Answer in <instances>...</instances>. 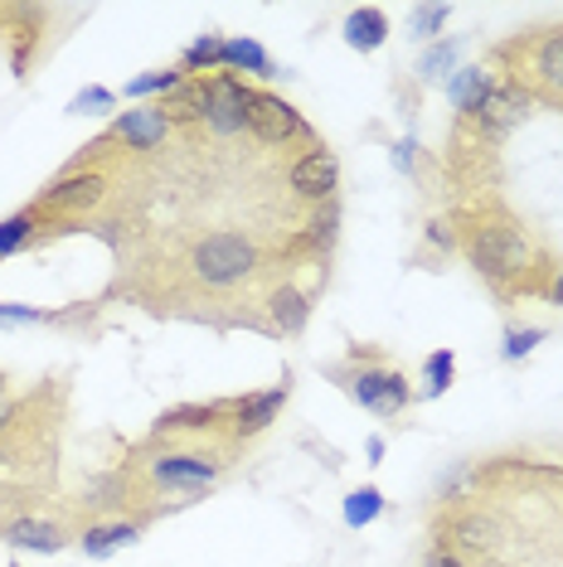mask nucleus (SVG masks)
Masks as SVG:
<instances>
[{
  "instance_id": "obj_1",
  "label": "nucleus",
  "mask_w": 563,
  "mask_h": 567,
  "mask_svg": "<svg viewBox=\"0 0 563 567\" xmlns=\"http://www.w3.org/2000/svg\"><path fill=\"white\" fill-rule=\"evenodd\" d=\"M452 228H457V252L477 267V277L501 296V301L549 296L554 252H549V243L534 234L515 209H505L495 195H471L462 209L452 214Z\"/></svg>"
},
{
  "instance_id": "obj_7",
  "label": "nucleus",
  "mask_w": 563,
  "mask_h": 567,
  "mask_svg": "<svg viewBox=\"0 0 563 567\" xmlns=\"http://www.w3.org/2000/svg\"><path fill=\"white\" fill-rule=\"evenodd\" d=\"M447 179H452L457 189H477V195H485L495 179V165H501V141L485 136L471 117H457L452 136H447Z\"/></svg>"
},
{
  "instance_id": "obj_9",
  "label": "nucleus",
  "mask_w": 563,
  "mask_h": 567,
  "mask_svg": "<svg viewBox=\"0 0 563 567\" xmlns=\"http://www.w3.org/2000/svg\"><path fill=\"white\" fill-rule=\"evenodd\" d=\"M248 132L263 141V146H282L287 151L291 141H306V146H316L311 126H306V117L297 107H291L287 97L267 93V87H253L248 97Z\"/></svg>"
},
{
  "instance_id": "obj_32",
  "label": "nucleus",
  "mask_w": 563,
  "mask_h": 567,
  "mask_svg": "<svg viewBox=\"0 0 563 567\" xmlns=\"http://www.w3.org/2000/svg\"><path fill=\"white\" fill-rule=\"evenodd\" d=\"M49 311L40 306H20V301H0V326H44Z\"/></svg>"
},
{
  "instance_id": "obj_15",
  "label": "nucleus",
  "mask_w": 563,
  "mask_h": 567,
  "mask_svg": "<svg viewBox=\"0 0 563 567\" xmlns=\"http://www.w3.org/2000/svg\"><path fill=\"white\" fill-rule=\"evenodd\" d=\"M530 107H534V102L524 97L520 87H510V83L495 79V87H491V93H485V102H481L477 112H471V122H477L485 136L505 141V136L515 132V126H520L524 117H530Z\"/></svg>"
},
{
  "instance_id": "obj_24",
  "label": "nucleus",
  "mask_w": 563,
  "mask_h": 567,
  "mask_svg": "<svg viewBox=\"0 0 563 567\" xmlns=\"http://www.w3.org/2000/svg\"><path fill=\"white\" fill-rule=\"evenodd\" d=\"M181 83H185V73H181V63H175V69H151V73H141V79H132V83L122 87V93H126V102H141V97H161V102H165Z\"/></svg>"
},
{
  "instance_id": "obj_25",
  "label": "nucleus",
  "mask_w": 563,
  "mask_h": 567,
  "mask_svg": "<svg viewBox=\"0 0 563 567\" xmlns=\"http://www.w3.org/2000/svg\"><path fill=\"white\" fill-rule=\"evenodd\" d=\"M452 379H457V354L452 350L428 354V359H422V389H418V398H442L447 389H452Z\"/></svg>"
},
{
  "instance_id": "obj_26",
  "label": "nucleus",
  "mask_w": 563,
  "mask_h": 567,
  "mask_svg": "<svg viewBox=\"0 0 563 567\" xmlns=\"http://www.w3.org/2000/svg\"><path fill=\"white\" fill-rule=\"evenodd\" d=\"M457 54H462V40H438V44H428V49H422V59H418V79H422V83L452 79Z\"/></svg>"
},
{
  "instance_id": "obj_22",
  "label": "nucleus",
  "mask_w": 563,
  "mask_h": 567,
  "mask_svg": "<svg viewBox=\"0 0 563 567\" xmlns=\"http://www.w3.org/2000/svg\"><path fill=\"white\" fill-rule=\"evenodd\" d=\"M44 234H49V224H44V218L30 209V204H24L20 214L0 218V262H6L10 252H24V248H34V243H40Z\"/></svg>"
},
{
  "instance_id": "obj_37",
  "label": "nucleus",
  "mask_w": 563,
  "mask_h": 567,
  "mask_svg": "<svg viewBox=\"0 0 563 567\" xmlns=\"http://www.w3.org/2000/svg\"><path fill=\"white\" fill-rule=\"evenodd\" d=\"M10 398H16V393H10V379H6V369H0V408H6Z\"/></svg>"
},
{
  "instance_id": "obj_13",
  "label": "nucleus",
  "mask_w": 563,
  "mask_h": 567,
  "mask_svg": "<svg viewBox=\"0 0 563 567\" xmlns=\"http://www.w3.org/2000/svg\"><path fill=\"white\" fill-rule=\"evenodd\" d=\"M171 132H175V122L165 117L161 102H136V107L117 112L112 126H108V136L117 141L122 151H161Z\"/></svg>"
},
{
  "instance_id": "obj_14",
  "label": "nucleus",
  "mask_w": 563,
  "mask_h": 567,
  "mask_svg": "<svg viewBox=\"0 0 563 567\" xmlns=\"http://www.w3.org/2000/svg\"><path fill=\"white\" fill-rule=\"evenodd\" d=\"M287 398H291V379H282L263 393L228 398V422H234L238 442H253V436H263L267 427H273V422L282 417V408H287Z\"/></svg>"
},
{
  "instance_id": "obj_17",
  "label": "nucleus",
  "mask_w": 563,
  "mask_h": 567,
  "mask_svg": "<svg viewBox=\"0 0 563 567\" xmlns=\"http://www.w3.org/2000/svg\"><path fill=\"white\" fill-rule=\"evenodd\" d=\"M141 528H146V524H136V519H98V524H83L79 548L88 553V558H112L117 548L136 544Z\"/></svg>"
},
{
  "instance_id": "obj_12",
  "label": "nucleus",
  "mask_w": 563,
  "mask_h": 567,
  "mask_svg": "<svg viewBox=\"0 0 563 567\" xmlns=\"http://www.w3.org/2000/svg\"><path fill=\"white\" fill-rule=\"evenodd\" d=\"M44 10L40 6H0V24H6V49H10V69L16 79H30V63L44 49Z\"/></svg>"
},
{
  "instance_id": "obj_27",
  "label": "nucleus",
  "mask_w": 563,
  "mask_h": 567,
  "mask_svg": "<svg viewBox=\"0 0 563 567\" xmlns=\"http://www.w3.org/2000/svg\"><path fill=\"white\" fill-rule=\"evenodd\" d=\"M345 524L350 528H365V524H375L379 514H383V495L375 485H360V489H350V495H345Z\"/></svg>"
},
{
  "instance_id": "obj_33",
  "label": "nucleus",
  "mask_w": 563,
  "mask_h": 567,
  "mask_svg": "<svg viewBox=\"0 0 563 567\" xmlns=\"http://www.w3.org/2000/svg\"><path fill=\"white\" fill-rule=\"evenodd\" d=\"M413 161H418V141H399V146H393V165H399L403 175H413Z\"/></svg>"
},
{
  "instance_id": "obj_29",
  "label": "nucleus",
  "mask_w": 563,
  "mask_h": 567,
  "mask_svg": "<svg viewBox=\"0 0 563 567\" xmlns=\"http://www.w3.org/2000/svg\"><path fill=\"white\" fill-rule=\"evenodd\" d=\"M544 340H549L544 326H510V330H505V344H501V359L520 364V359H530L534 344H544Z\"/></svg>"
},
{
  "instance_id": "obj_11",
  "label": "nucleus",
  "mask_w": 563,
  "mask_h": 567,
  "mask_svg": "<svg viewBox=\"0 0 563 567\" xmlns=\"http://www.w3.org/2000/svg\"><path fill=\"white\" fill-rule=\"evenodd\" d=\"M287 185L297 189L301 199H311V204H336V189H340V161H336V151H330L326 141L306 146L301 156L291 161Z\"/></svg>"
},
{
  "instance_id": "obj_4",
  "label": "nucleus",
  "mask_w": 563,
  "mask_h": 567,
  "mask_svg": "<svg viewBox=\"0 0 563 567\" xmlns=\"http://www.w3.org/2000/svg\"><path fill=\"white\" fill-rule=\"evenodd\" d=\"M108 151H112V136L88 141L83 156L73 161L59 179H49L40 195H34L30 209L49 224V234H54V228H69L73 218L98 214L102 204H108V195H112V171L102 165V156H108Z\"/></svg>"
},
{
  "instance_id": "obj_31",
  "label": "nucleus",
  "mask_w": 563,
  "mask_h": 567,
  "mask_svg": "<svg viewBox=\"0 0 563 567\" xmlns=\"http://www.w3.org/2000/svg\"><path fill=\"white\" fill-rule=\"evenodd\" d=\"M422 243H428V252H438V257L457 252V228H452V218H428V224H422Z\"/></svg>"
},
{
  "instance_id": "obj_20",
  "label": "nucleus",
  "mask_w": 563,
  "mask_h": 567,
  "mask_svg": "<svg viewBox=\"0 0 563 567\" xmlns=\"http://www.w3.org/2000/svg\"><path fill=\"white\" fill-rule=\"evenodd\" d=\"M224 73H238V79H277V63L258 40H224Z\"/></svg>"
},
{
  "instance_id": "obj_21",
  "label": "nucleus",
  "mask_w": 563,
  "mask_h": 567,
  "mask_svg": "<svg viewBox=\"0 0 563 567\" xmlns=\"http://www.w3.org/2000/svg\"><path fill=\"white\" fill-rule=\"evenodd\" d=\"M389 40V16H383L379 6H360L345 16V44L360 49V54H375Z\"/></svg>"
},
{
  "instance_id": "obj_5",
  "label": "nucleus",
  "mask_w": 563,
  "mask_h": 567,
  "mask_svg": "<svg viewBox=\"0 0 563 567\" xmlns=\"http://www.w3.org/2000/svg\"><path fill=\"white\" fill-rule=\"evenodd\" d=\"M330 379H336L365 412H379V417H399V412H408L413 398H418L413 383H408V373L393 369L375 344H369V350L355 344V350L345 354V364L330 369Z\"/></svg>"
},
{
  "instance_id": "obj_34",
  "label": "nucleus",
  "mask_w": 563,
  "mask_h": 567,
  "mask_svg": "<svg viewBox=\"0 0 563 567\" xmlns=\"http://www.w3.org/2000/svg\"><path fill=\"white\" fill-rule=\"evenodd\" d=\"M422 567H467V563H462V553H452V548L438 544V548L428 553V563H422Z\"/></svg>"
},
{
  "instance_id": "obj_16",
  "label": "nucleus",
  "mask_w": 563,
  "mask_h": 567,
  "mask_svg": "<svg viewBox=\"0 0 563 567\" xmlns=\"http://www.w3.org/2000/svg\"><path fill=\"white\" fill-rule=\"evenodd\" d=\"M267 330L277 334H301L306 320H311V296L301 287H291V281H277L273 291H267Z\"/></svg>"
},
{
  "instance_id": "obj_19",
  "label": "nucleus",
  "mask_w": 563,
  "mask_h": 567,
  "mask_svg": "<svg viewBox=\"0 0 563 567\" xmlns=\"http://www.w3.org/2000/svg\"><path fill=\"white\" fill-rule=\"evenodd\" d=\"M495 544V524L485 519V514L477 509H457V514H447V524H442V548H491Z\"/></svg>"
},
{
  "instance_id": "obj_18",
  "label": "nucleus",
  "mask_w": 563,
  "mask_h": 567,
  "mask_svg": "<svg viewBox=\"0 0 563 567\" xmlns=\"http://www.w3.org/2000/svg\"><path fill=\"white\" fill-rule=\"evenodd\" d=\"M495 87V73L485 69V63H467V69H452V79H447V97H452L457 117H471V112L485 102V93Z\"/></svg>"
},
{
  "instance_id": "obj_10",
  "label": "nucleus",
  "mask_w": 563,
  "mask_h": 567,
  "mask_svg": "<svg viewBox=\"0 0 563 567\" xmlns=\"http://www.w3.org/2000/svg\"><path fill=\"white\" fill-rule=\"evenodd\" d=\"M248 97H253V83L238 79V73H209L204 79V126L214 136H238L248 132Z\"/></svg>"
},
{
  "instance_id": "obj_35",
  "label": "nucleus",
  "mask_w": 563,
  "mask_h": 567,
  "mask_svg": "<svg viewBox=\"0 0 563 567\" xmlns=\"http://www.w3.org/2000/svg\"><path fill=\"white\" fill-rule=\"evenodd\" d=\"M365 456L379 466V461H383V436H369V442H365Z\"/></svg>"
},
{
  "instance_id": "obj_23",
  "label": "nucleus",
  "mask_w": 563,
  "mask_h": 567,
  "mask_svg": "<svg viewBox=\"0 0 563 567\" xmlns=\"http://www.w3.org/2000/svg\"><path fill=\"white\" fill-rule=\"evenodd\" d=\"M219 69H224V34H199L195 44H185V54H181L185 79H209Z\"/></svg>"
},
{
  "instance_id": "obj_38",
  "label": "nucleus",
  "mask_w": 563,
  "mask_h": 567,
  "mask_svg": "<svg viewBox=\"0 0 563 567\" xmlns=\"http://www.w3.org/2000/svg\"><path fill=\"white\" fill-rule=\"evenodd\" d=\"M10 567H20V563H10Z\"/></svg>"
},
{
  "instance_id": "obj_3",
  "label": "nucleus",
  "mask_w": 563,
  "mask_h": 567,
  "mask_svg": "<svg viewBox=\"0 0 563 567\" xmlns=\"http://www.w3.org/2000/svg\"><path fill=\"white\" fill-rule=\"evenodd\" d=\"M485 69L501 83L520 87L530 102L563 112V24H544V30H524L515 40H501L485 54Z\"/></svg>"
},
{
  "instance_id": "obj_28",
  "label": "nucleus",
  "mask_w": 563,
  "mask_h": 567,
  "mask_svg": "<svg viewBox=\"0 0 563 567\" xmlns=\"http://www.w3.org/2000/svg\"><path fill=\"white\" fill-rule=\"evenodd\" d=\"M63 112H69V117H108V112L117 117V93H112V87H98V83H93V87H83V93L73 97Z\"/></svg>"
},
{
  "instance_id": "obj_30",
  "label": "nucleus",
  "mask_w": 563,
  "mask_h": 567,
  "mask_svg": "<svg viewBox=\"0 0 563 567\" xmlns=\"http://www.w3.org/2000/svg\"><path fill=\"white\" fill-rule=\"evenodd\" d=\"M447 16H452V6H413V16H408V30H413V40L432 44L442 34Z\"/></svg>"
},
{
  "instance_id": "obj_36",
  "label": "nucleus",
  "mask_w": 563,
  "mask_h": 567,
  "mask_svg": "<svg viewBox=\"0 0 563 567\" xmlns=\"http://www.w3.org/2000/svg\"><path fill=\"white\" fill-rule=\"evenodd\" d=\"M549 301H554V306H563V267L554 272V281H549Z\"/></svg>"
},
{
  "instance_id": "obj_2",
  "label": "nucleus",
  "mask_w": 563,
  "mask_h": 567,
  "mask_svg": "<svg viewBox=\"0 0 563 567\" xmlns=\"http://www.w3.org/2000/svg\"><path fill=\"white\" fill-rule=\"evenodd\" d=\"M69 417V389L40 383V389L10 398L0 408V519L20 514V505L44 499L59 481V442Z\"/></svg>"
},
{
  "instance_id": "obj_6",
  "label": "nucleus",
  "mask_w": 563,
  "mask_h": 567,
  "mask_svg": "<svg viewBox=\"0 0 563 567\" xmlns=\"http://www.w3.org/2000/svg\"><path fill=\"white\" fill-rule=\"evenodd\" d=\"M190 277L199 281L204 291H234V287H248L263 267V252L248 234H234V228H219V234H204L190 243V257H185Z\"/></svg>"
},
{
  "instance_id": "obj_8",
  "label": "nucleus",
  "mask_w": 563,
  "mask_h": 567,
  "mask_svg": "<svg viewBox=\"0 0 563 567\" xmlns=\"http://www.w3.org/2000/svg\"><path fill=\"white\" fill-rule=\"evenodd\" d=\"M83 534V519H69V514H40V509H20V514H6L0 519V538L10 548H24V553H59L69 538Z\"/></svg>"
}]
</instances>
